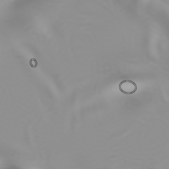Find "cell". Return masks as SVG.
I'll use <instances>...</instances> for the list:
<instances>
[{"label": "cell", "mask_w": 169, "mask_h": 169, "mask_svg": "<svg viewBox=\"0 0 169 169\" xmlns=\"http://www.w3.org/2000/svg\"><path fill=\"white\" fill-rule=\"evenodd\" d=\"M30 65L32 67H35L37 65V63L36 60L34 59H32L30 61Z\"/></svg>", "instance_id": "cell-2"}, {"label": "cell", "mask_w": 169, "mask_h": 169, "mask_svg": "<svg viewBox=\"0 0 169 169\" xmlns=\"http://www.w3.org/2000/svg\"><path fill=\"white\" fill-rule=\"evenodd\" d=\"M120 90L125 94H132L136 91L137 86L135 82L130 80H125L122 82L119 85Z\"/></svg>", "instance_id": "cell-1"}]
</instances>
